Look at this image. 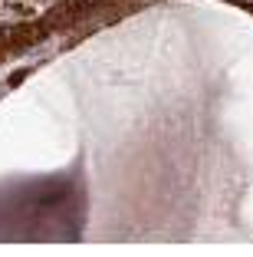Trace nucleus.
I'll use <instances>...</instances> for the list:
<instances>
[]
</instances>
